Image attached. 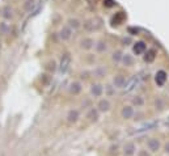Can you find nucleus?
<instances>
[{
  "mask_svg": "<svg viewBox=\"0 0 169 156\" xmlns=\"http://www.w3.org/2000/svg\"><path fill=\"white\" fill-rule=\"evenodd\" d=\"M138 76H135V77H133L131 80H130L129 83H127V85L125 87V92H130V91H133L135 87H136V84H138Z\"/></svg>",
  "mask_w": 169,
  "mask_h": 156,
  "instance_id": "obj_14",
  "label": "nucleus"
},
{
  "mask_svg": "<svg viewBox=\"0 0 169 156\" xmlns=\"http://www.w3.org/2000/svg\"><path fill=\"white\" fill-rule=\"evenodd\" d=\"M125 20H126V14L125 12H117L112 17V25H121V24H123Z\"/></svg>",
  "mask_w": 169,
  "mask_h": 156,
  "instance_id": "obj_4",
  "label": "nucleus"
},
{
  "mask_svg": "<svg viewBox=\"0 0 169 156\" xmlns=\"http://www.w3.org/2000/svg\"><path fill=\"white\" fill-rule=\"evenodd\" d=\"M90 93L93 96H96V97L101 96V93H102V87H101L100 84H93L92 85V88H90Z\"/></svg>",
  "mask_w": 169,
  "mask_h": 156,
  "instance_id": "obj_16",
  "label": "nucleus"
},
{
  "mask_svg": "<svg viewBox=\"0 0 169 156\" xmlns=\"http://www.w3.org/2000/svg\"><path fill=\"white\" fill-rule=\"evenodd\" d=\"M138 156H149V155L147 154V151H144V150H142V151H139V154H138Z\"/></svg>",
  "mask_w": 169,
  "mask_h": 156,
  "instance_id": "obj_29",
  "label": "nucleus"
},
{
  "mask_svg": "<svg viewBox=\"0 0 169 156\" xmlns=\"http://www.w3.org/2000/svg\"><path fill=\"white\" fill-rule=\"evenodd\" d=\"M86 2H88L89 4H96L97 3V0H86Z\"/></svg>",
  "mask_w": 169,
  "mask_h": 156,
  "instance_id": "obj_30",
  "label": "nucleus"
},
{
  "mask_svg": "<svg viewBox=\"0 0 169 156\" xmlns=\"http://www.w3.org/2000/svg\"><path fill=\"white\" fill-rule=\"evenodd\" d=\"M2 16L6 18V20H9V18H12V17H13V13H12L11 7H4L3 11H2Z\"/></svg>",
  "mask_w": 169,
  "mask_h": 156,
  "instance_id": "obj_17",
  "label": "nucleus"
},
{
  "mask_svg": "<svg viewBox=\"0 0 169 156\" xmlns=\"http://www.w3.org/2000/svg\"><path fill=\"white\" fill-rule=\"evenodd\" d=\"M127 30H129V33L131 34V36H135V34H138V33H139V30H138L136 28H129Z\"/></svg>",
  "mask_w": 169,
  "mask_h": 156,
  "instance_id": "obj_28",
  "label": "nucleus"
},
{
  "mask_svg": "<svg viewBox=\"0 0 169 156\" xmlns=\"http://www.w3.org/2000/svg\"><path fill=\"white\" fill-rule=\"evenodd\" d=\"M122 63H123L125 66H127V67L133 66V64H134V58H133L131 55H129V54L123 55V57H122Z\"/></svg>",
  "mask_w": 169,
  "mask_h": 156,
  "instance_id": "obj_19",
  "label": "nucleus"
},
{
  "mask_svg": "<svg viewBox=\"0 0 169 156\" xmlns=\"http://www.w3.org/2000/svg\"><path fill=\"white\" fill-rule=\"evenodd\" d=\"M146 50H147V45L143 41H139L136 43H134V46H133V51H134V54H136V55L144 54Z\"/></svg>",
  "mask_w": 169,
  "mask_h": 156,
  "instance_id": "obj_2",
  "label": "nucleus"
},
{
  "mask_svg": "<svg viewBox=\"0 0 169 156\" xmlns=\"http://www.w3.org/2000/svg\"><path fill=\"white\" fill-rule=\"evenodd\" d=\"M7 30H8V25H7V24H6V22H2V24H0V33H2V34H6Z\"/></svg>",
  "mask_w": 169,
  "mask_h": 156,
  "instance_id": "obj_27",
  "label": "nucleus"
},
{
  "mask_svg": "<svg viewBox=\"0 0 169 156\" xmlns=\"http://www.w3.org/2000/svg\"><path fill=\"white\" fill-rule=\"evenodd\" d=\"M84 29H85L86 32H94V30H93V26H92L90 20H85V21H84Z\"/></svg>",
  "mask_w": 169,
  "mask_h": 156,
  "instance_id": "obj_24",
  "label": "nucleus"
},
{
  "mask_svg": "<svg viewBox=\"0 0 169 156\" xmlns=\"http://www.w3.org/2000/svg\"><path fill=\"white\" fill-rule=\"evenodd\" d=\"M93 45H94V42L92 38H84V40L80 42V46L83 47L84 50H89V49L93 47Z\"/></svg>",
  "mask_w": 169,
  "mask_h": 156,
  "instance_id": "obj_10",
  "label": "nucleus"
},
{
  "mask_svg": "<svg viewBox=\"0 0 169 156\" xmlns=\"http://www.w3.org/2000/svg\"><path fill=\"white\" fill-rule=\"evenodd\" d=\"M86 118H89L90 121H97L98 118V111L96 109H90L88 111V114H86Z\"/></svg>",
  "mask_w": 169,
  "mask_h": 156,
  "instance_id": "obj_20",
  "label": "nucleus"
},
{
  "mask_svg": "<svg viewBox=\"0 0 169 156\" xmlns=\"http://www.w3.org/2000/svg\"><path fill=\"white\" fill-rule=\"evenodd\" d=\"M114 85L115 87H118V88H121V87H123L125 85V83H126V79H125V76L123 75H118V76H115L114 77Z\"/></svg>",
  "mask_w": 169,
  "mask_h": 156,
  "instance_id": "obj_15",
  "label": "nucleus"
},
{
  "mask_svg": "<svg viewBox=\"0 0 169 156\" xmlns=\"http://www.w3.org/2000/svg\"><path fill=\"white\" fill-rule=\"evenodd\" d=\"M79 119V111L78 110H70L68 114H67V121L68 122H76Z\"/></svg>",
  "mask_w": 169,
  "mask_h": 156,
  "instance_id": "obj_12",
  "label": "nucleus"
},
{
  "mask_svg": "<svg viewBox=\"0 0 169 156\" xmlns=\"http://www.w3.org/2000/svg\"><path fill=\"white\" fill-rule=\"evenodd\" d=\"M98 109L101 111H108L110 109V102L108 100H101L98 102Z\"/></svg>",
  "mask_w": 169,
  "mask_h": 156,
  "instance_id": "obj_18",
  "label": "nucleus"
},
{
  "mask_svg": "<svg viewBox=\"0 0 169 156\" xmlns=\"http://www.w3.org/2000/svg\"><path fill=\"white\" fill-rule=\"evenodd\" d=\"M70 92L72 95H79L81 92V84L79 81H74L72 84L70 85Z\"/></svg>",
  "mask_w": 169,
  "mask_h": 156,
  "instance_id": "obj_9",
  "label": "nucleus"
},
{
  "mask_svg": "<svg viewBox=\"0 0 169 156\" xmlns=\"http://www.w3.org/2000/svg\"><path fill=\"white\" fill-rule=\"evenodd\" d=\"M156 55H157V53H156L155 49L146 50V53H144V62H146V63H152L153 60H155Z\"/></svg>",
  "mask_w": 169,
  "mask_h": 156,
  "instance_id": "obj_5",
  "label": "nucleus"
},
{
  "mask_svg": "<svg viewBox=\"0 0 169 156\" xmlns=\"http://www.w3.org/2000/svg\"><path fill=\"white\" fill-rule=\"evenodd\" d=\"M135 152V146L134 143H126L123 147V154L126 156H131Z\"/></svg>",
  "mask_w": 169,
  "mask_h": 156,
  "instance_id": "obj_13",
  "label": "nucleus"
},
{
  "mask_svg": "<svg viewBox=\"0 0 169 156\" xmlns=\"http://www.w3.org/2000/svg\"><path fill=\"white\" fill-rule=\"evenodd\" d=\"M90 22H92V26H93V30H98V29L102 28V18L98 17V16H96L94 18H90Z\"/></svg>",
  "mask_w": 169,
  "mask_h": 156,
  "instance_id": "obj_7",
  "label": "nucleus"
},
{
  "mask_svg": "<svg viewBox=\"0 0 169 156\" xmlns=\"http://www.w3.org/2000/svg\"><path fill=\"white\" fill-rule=\"evenodd\" d=\"M115 3L114 0H104V7H106V8H113V7H115Z\"/></svg>",
  "mask_w": 169,
  "mask_h": 156,
  "instance_id": "obj_25",
  "label": "nucleus"
},
{
  "mask_svg": "<svg viewBox=\"0 0 169 156\" xmlns=\"http://www.w3.org/2000/svg\"><path fill=\"white\" fill-rule=\"evenodd\" d=\"M72 36V29L70 26H63L62 28V30H60V38L63 41H67V40H70Z\"/></svg>",
  "mask_w": 169,
  "mask_h": 156,
  "instance_id": "obj_6",
  "label": "nucleus"
},
{
  "mask_svg": "<svg viewBox=\"0 0 169 156\" xmlns=\"http://www.w3.org/2000/svg\"><path fill=\"white\" fill-rule=\"evenodd\" d=\"M96 49H97V51L102 53V51L106 50V43H105L104 41H100V42L97 43V45H96Z\"/></svg>",
  "mask_w": 169,
  "mask_h": 156,
  "instance_id": "obj_23",
  "label": "nucleus"
},
{
  "mask_svg": "<svg viewBox=\"0 0 169 156\" xmlns=\"http://www.w3.org/2000/svg\"><path fill=\"white\" fill-rule=\"evenodd\" d=\"M122 51H119V50H117V51H114L113 53V55H112V58H113V60L115 62V63H118V62H121L122 60Z\"/></svg>",
  "mask_w": 169,
  "mask_h": 156,
  "instance_id": "obj_22",
  "label": "nucleus"
},
{
  "mask_svg": "<svg viewBox=\"0 0 169 156\" xmlns=\"http://www.w3.org/2000/svg\"><path fill=\"white\" fill-rule=\"evenodd\" d=\"M68 24H70L68 26H70L71 29H79V28H80V21L78 20V18H70Z\"/></svg>",
  "mask_w": 169,
  "mask_h": 156,
  "instance_id": "obj_21",
  "label": "nucleus"
},
{
  "mask_svg": "<svg viewBox=\"0 0 169 156\" xmlns=\"http://www.w3.org/2000/svg\"><path fill=\"white\" fill-rule=\"evenodd\" d=\"M70 63H71V55L68 53H66V54H63V57L60 58V72L62 74H64V72L68 70Z\"/></svg>",
  "mask_w": 169,
  "mask_h": 156,
  "instance_id": "obj_1",
  "label": "nucleus"
},
{
  "mask_svg": "<svg viewBox=\"0 0 169 156\" xmlns=\"http://www.w3.org/2000/svg\"><path fill=\"white\" fill-rule=\"evenodd\" d=\"M155 81H156V84L159 87H163L167 81V72L164 70H159L156 72V75H155Z\"/></svg>",
  "mask_w": 169,
  "mask_h": 156,
  "instance_id": "obj_3",
  "label": "nucleus"
},
{
  "mask_svg": "<svg viewBox=\"0 0 169 156\" xmlns=\"http://www.w3.org/2000/svg\"><path fill=\"white\" fill-rule=\"evenodd\" d=\"M121 114H122V117L125 119H129V118H131L133 114H134V110L131 106H125V108L122 109V111H121Z\"/></svg>",
  "mask_w": 169,
  "mask_h": 156,
  "instance_id": "obj_11",
  "label": "nucleus"
},
{
  "mask_svg": "<svg viewBox=\"0 0 169 156\" xmlns=\"http://www.w3.org/2000/svg\"><path fill=\"white\" fill-rule=\"evenodd\" d=\"M133 102H134V104L136 105V106H142V105L144 104V101H143V99H142L140 96H136V97H135V99L133 100Z\"/></svg>",
  "mask_w": 169,
  "mask_h": 156,
  "instance_id": "obj_26",
  "label": "nucleus"
},
{
  "mask_svg": "<svg viewBox=\"0 0 169 156\" xmlns=\"http://www.w3.org/2000/svg\"><path fill=\"white\" fill-rule=\"evenodd\" d=\"M147 146H148V148L151 150L152 152H156V151L160 148V142H159L157 139H149Z\"/></svg>",
  "mask_w": 169,
  "mask_h": 156,
  "instance_id": "obj_8",
  "label": "nucleus"
}]
</instances>
